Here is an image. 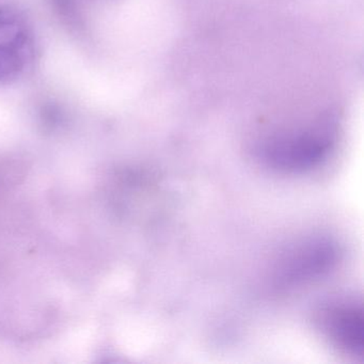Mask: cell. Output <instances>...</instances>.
I'll return each mask as SVG.
<instances>
[{
  "label": "cell",
  "instance_id": "2",
  "mask_svg": "<svg viewBox=\"0 0 364 364\" xmlns=\"http://www.w3.org/2000/svg\"><path fill=\"white\" fill-rule=\"evenodd\" d=\"M341 250L329 236L312 235L287 246L274 267V284L278 289L304 287L327 276L338 265Z\"/></svg>",
  "mask_w": 364,
  "mask_h": 364
},
{
  "label": "cell",
  "instance_id": "3",
  "mask_svg": "<svg viewBox=\"0 0 364 364\" xmlns=\"http://www.w3.org/2000/svg\"><path fill=\"white\" fill-rule=\"evenodd\" d=\"M314 321L332 345L353 357H363V304L360 298L329 300L317 309Z\"/></svg>",
  "mask_w": 364,
  "mask_h": 364
},
{
  "label": "cell",
  "instance_id": "4",
  "mask_svg": "<svg viewBox=\"0 0 364 364\" xmlns=\"http://www.w3.org/2000/svg\"><path fill=\"white\" fill-rule=\"evenodd\" d=\"M36 55L35 36L28 23L18 12L0 7V86L24 77Z\"/></svg>",
  "mask_w": 364,
  "mask_h": 364
},
{
  "label": "cell",
  "instance_id": "1",
  "mask_svg": "<svg viewBox=\"0 0 364 364\" xmlns=\"http://www.w3.org/2000/svg\"><path fill=\"white\" fill-rule=\"evenodd\" d=\"M336 141L331 120L306 129L285 132L268 138L259 146V159L268 168L283 173H302L318 167L328 159Z\"/></svg>",
  "mask_w": 364,
  "mask_h": 364
}]
</instances>
